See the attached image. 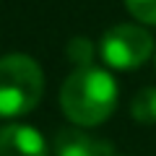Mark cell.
<instances>
[{"instance_id":"cell-7","label":"cell","mask_w":156,"mask_h":156,"mask_svg":"<svg viewBox=\"0 0 156 156\" xmlns=\"http://www.w3.org/2000/svg\"><path fill=\"white\" fill-rule=\"evenodd\" d=\"M68 60L78 68H89L91 65V57H94V44H91L86 37H76L70 39V44H68Z\"/></svg>"},{"instance_id":"cell-2","label":"cell","mask_w":156,"mask_h":156,"mask_svg":"<svg viewBox=\"0 0 156 156\" xmlns=\"http://www.w3.org/2000/svg\"><path fill=\"white\" fill-rule=\"evenodd\" d=\"M44 94V73L34 57L11 52L0 57V117L29 115Z\"/></svg>"},{"instance_id":"cell-5","label":"cell","mask_w":156,"mask_h":156,"mask_svg":"<svg viewBox=\"0 0 156 156\" xmlns=\"http://www.w3.org/2000/svg\"><path fill=\"white\" fill-rule=\"evenodd\" d=\"M55 156H115V146L104 138L83 133L81 128H65L55 135Z\"/></svg>"},{"instance_id":"cell-4","label":"cell","mask_w":156,"mask_h":156,"mask_svg":"<svg viewBox=\"0 0 156 156\" xmlns=\"http://www.w3.org/2000/svg\"><path fill=\"white\" fill-rule=\"evenodd\" d=\"M0 156H50V143L31 125L8 122L0 128Z\"/></svg>"},{"instance_id":"cell-3","label":"cell","mask_w":156,"mask_h":156,"mask_svg":"<svg viewBox=\"0 0 156 156\" xmlns=\"http://www.w3.org/2000/svg\"><path fill=\"white\" fill-rule=\"evenodd\" d=\"M99 52H101V60L115 70H135L151 57L154 37L143 26L117 23L101 34Z\"/></svg>"},{"instance_id":"cell-1","label":"cell","mask_w":156,"mask_h":156,"mask_svg":"<svg viewBox=\"0 0 156 156\" xmlns=\"http://www.w3.org/2000/svg\"><path fill=\"white\" fill-rule=\"evenodd\" d=\"M60 107L78 128L101 125L117 107V83L101 68H76L60 89Z\"/></svg>"},{"instance_id":"cell-6","label":"cell","mask_w":156,"mask_h":156,"mask_svg":"<svg viewBox=\"0 0 156 156\" xmlns=\"http://www.w3.org/2000/svg\"><path fill=\"white\" fill-rule=\"evenodd\" d=\"M130 115L140 125H156V86H146L133 96Z\"/></svg>"},{"instance_id":"cell-8","label":"cell","mask_w":156,"mask_h":156,"mask_svg":"<svg viewBox=\"0 0 156 156\" xmlns=\"http://www.w3.org/2000/svg\"><path fill=\"white\" fill-rule=\"evenodd\" d=\"M125 8H128L130 16L138 18L140 23L156 26V0H125Z\"/></svg>"}]
</instances>
